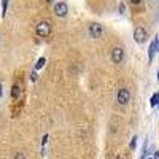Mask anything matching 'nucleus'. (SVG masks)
Returning <instances> with one entry per match:
<instances>
[{
    "mask_svg": "<svg viewBox=\"0 0 159 159\" xmlns=\"http://www.w3.org/2000/svg\"><path fill=\"white\" fill-rule=\"evenodd\" d=\"M154 52H156V38L153 40V42L150 43V46H148V61H150V62H151L153 57H154Z\"/></svg>",
    "mask_w": 159,
    "mask_h": 159,
    "instance_id": "8",
    "label": "nucleus"
},
{
    "mask_svg": "<svg viewBox=\"0 0 159 159\" xmlns=\"http://www.w3.org/2000/svg\"><path fill=\"white\" fill-rule=\"evenodd\" d=\"M124 11H126V5H124V3H119V13H121V15H124Z\"/></svg>",
    "mask_w": 159,
    "mask_h": 159,
    "instance_id": "14",
    "label": "nucleus"
},
{
    "mask_svg": "<svg viewBox=\"0 0 159 159\" xmlns=\"http://www.w3.org/2000/svg\"><path fill=\"white\" fill-rule=\"evenodd\" d=\"M102 34H103V27L99 24V22H91L89 24V35L92 37V38H100L102 37Z\"/></svg>",
    "mask_w": 159,
    "mask_h": 159,
    "instance_id": "3",
    "label": "nucleus"
},
{
    "mask_svg": "<svg viewBox=\"0 0 159 159\" xmlns=\"http://www.w3.org/2000/svg\"><path fill=\"white\" fill-rule=\"evenodd\" d=\"M147 38H148V32H147V29L142 27V25L135 27V30H134V40H135L139 45H143L145 42H147Z\"/></svg>",
    "mask_w": 159,
    "mask_h": 159,
    "instance_id": "2",
    "label": "nucleus"
},
{
    "mask_svg": "<svg viewBox=\"0 0 159 159\" xmlns=\"http://www.w3.org/2000/svg\"><path fill=\"white\" fill-rule=\"evenodd\" d=\"M150 159H154V157H150Z\"/></svg>",
    "mask_w": 159,
    "mask_h": 159,
    "instance_id": "22",
    "label": "nucleus"
},
{
    "mask_svg": "<svg viewBox=\"0 0 159 159\" xmlns=\"http://www.w3.org/2000/svg\"><path fill=\"white\" fill-rule=\"evenodd\" d=\"M35 32H37V35L43 37V38L49 37V35H51V32H52L51 24H49L48 21H40V22L35 25Z\"/></svg>",
    "mask_w": 159,
    "mask_h": 159,
    "instance_id": "1",
    "label": "nucleus"
},
{
    "mask_svg": "<svg viewBox=\"0 0 159 159\" xmlns=\"http://www.w3.org/2000/svg\"><path fill=\"white\" fill-rule=\"evenodd\" d=\"M15 159H25L24 157V153H16L15 154Z\"/></svg>",
    "mask_w": 159,
    "mask_h": 159,
    "instance_id": "15",
    "label": "nucleus"
},
{
    "mask_svg": "<svg viewBox=\"0 0 159 159\" xmlns=\"http://www.w3.org/2000/svg\"><path fill=\"white\" fill-rule=\"evenodd\" d=\"M135 147H137V137H134L130 140V150H135Z\"/></svg>",
    "mask_w": 159,
    "mask_h": 159,
    "instance_id": "12",
    "label": "nucleus"
},
{
    "mask_svg": "<svg viewBox=\"0 0 159 159\" xmlns=\"http://www.w3.org/2000/svg\"><path fill=\"white\" fill-rule=\"evenodd\" d=\"M140 2H142V0H130L132 5H140Z\"/></svg>",
    "mask_w": 159,
    "mask_h": 159,
    "instance_id": "16",
    "label": "nucleus"
},
{
    "mask_svg": "<svg viewBox=\"0 0 159 159\" xmlns=\"http://www.w3.org/2000/svg\"><path fill=\"white\" fill-rule=\"evenodd\" d=\"M21 96V86L19 84H13L11 86V99L13 100H18Z\"/></svg>",
    "mask_w": 159,
    "mask_h": 159,
    "instance_id": "7",
    "label": "nucleus"
},
{
    "mask_svg": "<svg viewBox=\"0 0 159 159\" xmlns=\"http://www.w3.org/2000/svg\"><path fill=\"white\" fill-rule=\"evenodd\" d=\"M54 15L57 16V18H65L69 15V7H67V3L65 2H57L56 5H54Z\"/></svg>",
    "mask_w": 159,
    "mask_h": 159,
    "instance_id": "5",
    "label": "nucleus"
},
{
    "mask_svg": "<svg viewBox=\"0 0 159 159\" xmlns=\"http://www.w3.org/2000/svg\"><path fill=\"white\" fill-rule=\"evenodd\" d=\"M156 51H159V37H156Z\"/></svg>",
    "mask_w": 159,
    "mask_h": 159,
    "instance_id": "18",
    "label": "nucleus"
},
{
    "mask_svg": "<svg viewBox=\"0 0 159 159\" xmlns=\"http://www.w3.org/2000/svg\"><path fill=\"white\" fill-rule=\"evenodd\" d=\"M116 100H118L119 105L129 103V100H130V92H129L126 88H121V89L118 91V94H116Z\"/></svg>",
    "mask_w": 159,
    "mask_h": 159,
    "instance_id": "4",
    "label": "nucleus"
},
{
    "mask_svg": "<svg viewBox=\"0 0 159 159\" xmlns=\"http://www.w3.org/2000/svg\"><path fill=\"white\" fill-rule=\"evenodd\" d=\"M157 103H159V92H156V94H153V96H151V99H150V105H151L153 108L156 107Z\"/></svg>",
    "mask_w": 159,
    "mask_h": 159,
    "instance_id": "10",
    "label": "nucleus"
},
{
    "mask_svg": "<svg viewBox=\"0 0 159 159\" xmlns=\"http://www.w3.org/2000/svg\"><path fill=\"white\" fill-rule=\"evenodd\" d=\"M45 64H46V57L45 56H42L38 61H37V64H35V70H40V69H43L45 67Z\"/></svg>",
    "mask_w": 159,
    "mask_h": 159,
    "instance_id": "9",
    "label": "nucleus"
},
{
    "mask_svg": "<svg viewBox=\"0 0 159 159\" xmlns=\"http://www.w3.org/2000/svg\"><path fill=\"white\" fill-rule=\"evenodd\" d=\"M157 80H159V70H157Z\"/></svg>",
    "mask_w": 159,
    "mask_h": 159,
    "instance_id": "20",
    "label": "nucleus"
},
{
    "mask_svg": "<svg viewBox=\"0 0 159 159\" xmlns=\"http://www.w3.org/2000/svg\"><path fill=\"white\" fill-rule=\"evenodd\" d=\"M8 3H10V0H2V18H5V16H7Z\"/></svg>",
    "mask_w": 159,
    "mask_h": 159,
    "instance_id": "11",
    "label": "nucleus"
},
{
    "mask_svg": "<svg viewBox=\"0 0 159 159\" xmlns=\"http://www.w3.org/2000/svg\"><path fill=\"white\" fill-rule=\"evenodd\" d=\"M46 142H48V134H46V135H43V140H42V145H46Z\"/></svg>",
    "mask_w": 159,
    "mask_h": 159,
    "instance_id": "17",
    "label": "nucleus"
},
{
    "mask_svg": "<svg viewBox=\"0 0 159 159\" xmlns=\"http://www.w3.org/2000/svg\"><path fill=\"white\" fill-rule=\"evenodd\" d=\"M30 81H37V70H34L30 73Z\"/></svg>",
    "mask_w": 159,
    "mask_h": 159,
    "instance_id": "13",
    "label": "nucleus"
},
{
    "mask_svg": "<svg viewBox=\"0 0 159 159\" xmlns=\"http://www.w3.org/2000/svg\"><path fill=\"white\" fill-rule=\"evenodd\" d=\"M123 59H124V49L119 48V46L113 48V51H111V61L115 64H121Z\"/></svg>",
    "mask_w": 159,
    "mask_h": 159,
    "instance_id": "6",
    "label": "nucleus"
},
{
    "mask_svg": "<svg viewBox=\"0 0 159 159\" xmlns=\"http://www.w3.org/2000/svg\"><path fill=\"white\" fill-rule=\"evenodd\" d=\"M2 96H3V86L0 84V97H2Z\"/></svg>",
    "mask_w": 159,
    "mask_h": 159,
    "instance_id": "19",
    "label": "nucleus"
},
{
    "mask_svg": "<svg viewBox=\"0 0 159 159\" xmlns=\"http://www.w3.org/2000/svg\"><path fill=\"white\" fill-rule=\"evenodd\" d=\"M46 2H52V0H46Z\"/></svg>",
    "mask_w": 159,
    "mask_h": 159,
    "instance_id": "21",
    "label": "nucleus"
}]
</instances>
